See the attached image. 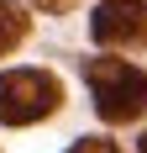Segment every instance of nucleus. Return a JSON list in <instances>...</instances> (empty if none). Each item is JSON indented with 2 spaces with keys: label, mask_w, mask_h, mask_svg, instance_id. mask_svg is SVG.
Listing matches in <instances>:
<instances>
[{
  "label": "nucleus",
  "mask_w": 147,
  "mask_h": 153,
  "mask_svg": "<svg viewBox=\"0 0 147 153\" xmlns=\"http://www.w3.org/2000/svg\"><path fill=\"white\" fill-rule=\"evenodd\" d=\"M84 79H89V95H95V111L105 122H137L147 116V74L126 58H89L84 63Z\"/></svg>",
  "instance_id": "f257e3e1"
},
{
  "label": "nucleus",
  "mask_w": 147,
  "mask_h": 153,
  "mask_svg": "<svg viewBox=\"0 0 147 153\" xmlns=\"http://www.w3.org/2000/svg\"><path fill=\"white\" fill-rule=\"evenodd\" d=\"M63 100V85L42 69H11V74H0V122L5 127H32L53 116Z\"/></svg>",
  "instance_id": "f03ea898"
},
{
  "label": "nucleus",
  "mask_w": 147,
  "mask_h": 153,
  "mask_svg": "<svg viewBox=\"0 0 147 153\" xmlns=\"http://www.w3.org/2000/svg\"><path fill=\"white\" fill-rule=\"evenodd\" d=\"M100 48H147V5L142 0H100L89 16Z\"/></svg>",
  "instance_id": "7ed1b4c3"
},
{
  "label": "nucleus",
  "mask_w": 147,
  "mask_h": 153,
  "mask_svg": "<svg viewBox=\"0 0 147 153\" xmlns=\"http://www.w3.org/2000/svg\"><path fill=\"white\" fill-rule=\"evenodd\" d=\"M21 37H26V11H21L16 0H0V58L21 42Z\"/></svg>",
  "instance_id": "20e7f679"
},
{
  "label": "nucleus",
  "mask_w": 147,
  "mask_h": 153,
  "mask_svg": "<svg viewBox=\"0 0 147 153\" xmlns=\"http://www.w3.org/2000/svg\"><path fill=\"white\" fill-rule=\"evenodd\" d=\"M68 153H121V148H116L110 137H79V143H74Z\"/></svg>",
  "instance_id": "39448f33"
},
{
  "label": "nucleus",
  "mask_w": 147,
  "mask_h": 153,
  "mask_svg": "<svg viewBox=\"0 0 147 153\" xmlns=\"http://www.w3.org/2000/svg\"><path fill=\"white\" fill-rule=\"evenodd\" d=\"M142 153H147V137H142Z\"/></svg>",
  "instance_id": "423d86ee"
}]
</instances>
